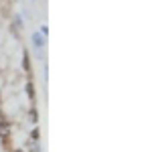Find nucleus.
I'll return each instance as SVG.
<instances>
[{"instance_id": "nucleus-1", "label": "nucleus", "mask_w": 152, "mask_h": 152, "mask_svg": "<svg viewBox=\"0 0 152 152\" xmlns=\"http://www.w3.org/2000/svg\"><path fill=\"white\" fill-rule=\"evenodd\" d=\"M10 134H12V122L8 120V116L0 110V142H2V144H8Z\"/></svg>"}, {"instance_id": "nucleus-2", "label": "nucleus", "mask_w": 152, "mask_h": 152, "mask_svg": "<svg viewBox=\"0 0 152 152\" xmlns=\"http://www.w3.org/2000/svg\"><path fill=\"white\" fill-rule=\"evenodd\" d=\"M31 41H33V45H35L37 51H43L45 45H47V39L41 35V33H33V35H31Z\"/></svg>"}, {"instance_id": "nucleus-3", "label": "nucleus", "mask_w": 152, "mask_h": 152, "mask_svg": "<svg viewBox=\"0 0 152 152\" xmlns=\"http://www.w3.org/2000/svg\"><path fill=\"white\" fill-rule=\"evenodd\" d=\"M24 91H26V95H28V99H31V104L35 105V99H37V91H35V83L31 81H26V85H24Z\"/></svg>"}, {"instance_id": "nucleus-4", "label": "nucleus", "mask_w": 152, "mask_h": 152, "mask_svg": "<svg viewBox=\"0 0 152 152\" xmlns=\"http://www.w3.org/2000/svg\"><path fill=\"white\" fill-rule=\"evenodd\" d=\"M28 120H31L33 126L39 124V110H37V105H31V110H28Z\"/></svg>"}, {"instance_id": "nucleus-5", "label": "nucleus", "mask_w": 152, "mask_h": 152, "mask_svg": "<svg viewBox=\"0 0 152 152\" xmlns=\"http://www.w3.org/2000/svg\"><path fill=\"white\" fill-rule=\"evenodd\" d=\"M23 69L24 73H31V59H28V51L23 53Z\"/></svg>"}, {"instance_id": "nucleus-6", "label": "nucleus", "mask_w": 152, "mask_h": 152, "mask_svg": "<svg viewBox=\"0 0 152 152\" xmlns=\"http://www.w3.org/2000/svg\"><path fill=\"white\" fill-rule=\"evenodd\" d=\"M39 138H41V130H39V126H35V128L31 130V140L39 142Z\"/></svg>"}, {"instance_id": "nucleus-7", "label": "nucleus", "mask_w": 152, "mask_h": 152, "mask_svg": "<svg viewBox=\"0 0 152 152\" xmlns=\"http://www.w3.org/2000/svg\"><path fill=\"white\" fill-rule=\"evenodd\" d=\"M39 33H41V35L47 39V35H49V26H47V24H41V31H39Z\"/></svg>"}, {"instance_id": "nucleus-8", "label": "nucleus", "mask_w": 152, "mask_h": 152, "mask_svg": "<svg viewBox=\"0 0 152 152\" xmlns=\"http://www.w3.org/2000/svg\"><path fill=\"white\" fill-rule=\"evenodd\" d=\"M12 152H26V150H23V148H14Z\"/></svg>"}]
</instances>
